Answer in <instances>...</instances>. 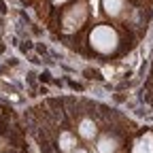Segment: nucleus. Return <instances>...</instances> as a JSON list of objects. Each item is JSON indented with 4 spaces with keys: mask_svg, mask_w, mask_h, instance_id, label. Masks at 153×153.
<instances>
[{
    "mask_svg": "<svg viewBox=\"0 0 153 153\" xmlns=\"http://www.w3.org/2000/svg\"><path fill=\"white\" fill-rule=\"evenodd\" d=\"M72 145H74V138H72V134L64 132L62 136H60V147H62V151H70V149H72Z\"/></svg>",
    "mask_w": 153,
    "mask_h": 153,
    "instance_id": "nucleus-6",
    "label": "nucleus"
},
{
    "mask_svg": "<svg viewBox=\"0 0 153 153\" xmlns=\"http://www.w3.org/2000/svg\"><path fill=\"white\" fill-rule=\"evenodd\" d=\"M132 153H153V134L147 132L145 136L134 145V151Z\"/></svg>",
    "mask_w": 153,
    "mask_h": 153,
    "instance_id": "nucleus-3",
    "label": "nucleus"
},
{
    "mask_svg": "<svg viewBox=\"0 0 153 153\" xmlns=\"http://www.w3.org/2000/svg\"><path fill=\"white\" fill-rule=\"evenodd\" d=\"M76 153H87V151H83V149H81V151H76Z\"/></svg>",
    "mask_w": 153,
    "mask_h": 153,
    "instance_id": "nucleus-9",
    "label": "nucleus"
},
{
    "mask_svg": "<svg viewBox=\"0 0 153 153\" xmlns=\"http://www.w3.org/2000/svg\"><path fill=\"white\" fill-rule=\"evenodd\" d=\"M91 47L100 53H111L115 47H117V34L111 26H98L94 28V32L89 34Z\"/></svg>",
    "mask_w": 153,
    "mask_h": 153,
    "instance_id": "nucleus-1",
    "label": "nucleus"
},
{
    "mask_svg": "<svg viewBox=\"0 0 153 153\" xmlns=\"http://www.w3.org/2000/svg\"><path fill=\"white\" fill-rule=\"evenodd\" d=\"M83 19H85V7L83 4H79V7H72L68 13H66V17H64V26H68V28H79L81 24H83Z\"/></svg>",
    "mask_w": 153,
    "mask_h": 153,
    "instance_id": "nucleus-2",
    "label": "nucleus"
},
{
    "mask_svg": "<svg viewBox=\"0 0 153 153\" xmlns=\"http://www.w3.org/2000/svg\"><path fill=\"white\" fill-rule=\"evenodd\" d=\"M53 2H55V4H62V2H66V0H53Z\"/></svg>",
    "mask_w": 153,
    "mask_h": 153,
    "instance_id": "nucleus-8",
    "label": "nucleus"
},
{
    "mask_svg": "<svg viewBox=\"0 0 153 153\" xmlns=\"http://www.w3.org/2000/svg\"><path fill=\"white\" fill-rule=\"evenodd\" d=\"M102 9L108 15H117L123 9V0H102Z\"/></svg>",
    "mask_w": 153,
    "mask_h": 153,
    "instance_id": "nucleus-4",
    "label": "nucleus"
},
{
    "mask_svg": "<svg viewBox=\"0 0 153 153\" xmlns=\"http://www.w3.org/2000/svg\"><path fill=\"white\" fill-rule=\"evenodd\" d=\"M79 134H81L83 138H94V136H96V126H94V121L83 119L81 126H79Z\"/></svg>",
    "mask_w": 153,
    "mask_h": 153,
    "instance_id": "nucleus-5",
    "label": "nucleus"
},
{
    "mask_svg": "<svg viewBox=\"0 0 153 153\" xmlns=\"http://www.w3.org/2000/svg\"><path fill=\"white\" fill-rule=\"evenodd\" d=\"M115 149V140L113 138H102L98 145V153H111Z\"/></svg>",
    "mask_w": 153,
    "mask_h": 153,
    "instance_id": "nucleus-7",
    "label": "nucleus"
}]
</instances>
